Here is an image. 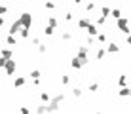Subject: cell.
Here are the masks:
<instances>
[{"label": "cell", "instance_id": "1", "mask_svg": "<svg viewBox=\"0 0 131 114\" xmlns=\"http://www.w3.org/2000/svg\"><path fill=\"white\" fill-rule=\"evenodd\" d=\"M63 103H65V93H57L55 97H51V101L48 103V114L59 112V108H61Z\"/></svg>", "mask_w": 131, "mask_h": 114}, {"label": "cell", "instance_id": "2", "mask_svg": "<svg viewBox=\"0 0 131 114\" xmlns=\"http://www.w3.org/2000/svg\"><path fill=\"white\" fill-rule=\"evenodd\" d=\"M116 27L120 29V33L122 34H131V29H129V21H127V17H120V19H116Z\"/></svg>", "mask_w": 131, "mask_h": 114}, {"label": "cell", "instance_id": "3", "mask_svg": "<svg viewBox=\"0 0 131 114\" xmlns=\"http://www.w3.org/2000/svg\"><path fill=\"white\" fill-rule=\"evenodd\" d=\"M15 70H17V61H13V59H8L6 65H4V72H6V76H12Z\"/></svg>", "mask_w": 131, "mask_h": 114}, {"label": "cell", "instance_id": "4", "mask_svg": "<svg viewBox=\"0 0 131 114\" xmlns=\"http://www.w3.org/2000/svg\"><path fill=\"white\" fill-rule=\"evenodd\" d=\"M88 53H89L88 46H78V48H76V55H78L80 59H84V63H85V65L89 63V57H88Z\"/></svg>", "mask_w": 131, "mask_h": 114}, {"label": "cell", "instance_id": "5", "mask_svg": "<svg viewBox=\"0 0 131 114\" xmlns=\"http://www.w3.org/2000/svg\"><path fill=\"white\" fill-rule=\"evenodd\" d=\"M19 21L23 23V27L30 29V27H32V13H29V12H23V13L19 15Z\"/></svg>", "mask_w": 131, "mask_h": 114}, {"label": "cell", "instance_id": "6", "mask_svg": "<svg viewBox=\"0 0 131 114\" xmlns=\"http://www.w3.org/2000/svg\"><path fill=\"white\" fill-rule=\"evenodd\" d=\"M21 29H23V23H21V21H19V17H17V19L12 23V27H10V30H8V34L15 36V34H19V33H21Z\"/></svg>", "mask_w": 131, "mask_h": 114}, {"label": "cell", "instance_id": "7", "mask_svg": "<svg viewBox=\"0 0 131 114\" xmlns=\"http://www.w3.org/2000/svg\"><path fill=\"white\" fill-rule=\"evenodd\" d=\"M70 67L74 68V70H80L82 67H85V63H84V59H80L78 55H74V57H72V61H70Z\"/></svg>", "mask_w": 131, "mask_h": 114}, {"label": "cell", "instance_id": "8", "mask_svg": "<svg viewBox=\"0 0 131 114\" xmlns=\"http://www.w3.org/2000/svg\"><path fill=\"white\" fill-rule=\"evenodd\" d=\"M91 23H93V21L89 19V17H80V19L76 21V25H78V29H88Z\"/></svg>", "mask_w": 131, "mask_h": 114}, {"label": "cell", "instance_id": "9", "mask_svg": "<svg viewBox=\"0 0 131 114\" xmlns=\"http://www.w3.org/2000/svg\"><path fill=\"white\" fill-rule=\"evenodd\" d=\"M85 30H88L89 36H95V38H97V34H99V25H97V23H91Z\"/></svg>", "mask_w": 131, "mask_h": 114}, {"label": "cell", "instance_id": "10", "mask_svg": "<svg viewBox=\"0 0 131 114\" xmlns=\"http://www.w3.org/2000/svg\"><path fill=\"white\" fill-rule=\"evenodd\" d=\"M120 49H122L120 44H116V42H110V44L106 46V51H108V53H118Z\"/></svg>", "mask_w": 131, "mask_h": 114}, {"label": "cell", "instance_id": "11", "mask_svg": "<svg viewBox=\"0 0 131 114\" xmlns=\"http://www.w3.org/2000/svg\"><path fill=\"white\" fill-rule=\"evenodd\" d=\"M25 82H27V80H25V76H17V78L13 80V88H15V89H17V88H23Z\"/></svg>", "mask_w": 131, "mask_h": 114}, {"label": "cell", "instance_id": "12", "mask_svg": "<svg viewBox=\"0 0 131 114\" xmlns=\"http://www.w3.org/2000/svg\"><path fill=\"white\" fill-rule=\"evenodd\" d=\"M118 95H120V97H131V88H127V86H124V88H120Z\"/></svg>", "mask_w": 131, "mask_h": 114}, {"label": "cell", "instance_id": "13", "mask_svg": "<svg viewBox=\"0 0 131 114\" xmlns=\"http://www.w3.org/2000/svg\"><path fill=\"white\" fill-rule=\"evenodd\" d=\"M0 57H4V59H13L12 48H2V55H0Z\"/></svg>", "mask_w": 131, "mask_h": 114}, {"label": "cell", "instance_id": "14", "mask_svg": "<svg viewBox=\"0 0 131 114\" xmlns=\"http://www.w3.org/2000/svg\"><path fill=\"white\" fill-rule=\"evenodd\" d=\"M72 38H74V34H72L70 30H63L61 33V40H65V42H70Z\"/></svg>", "mask_w": 131, "mask_h": 114}, {"label": "cell", "instance_id": "15", "mask_svg": "<svg viewBox=\"0 0 131 114\" xmlns=\"http://www.w3.org/2000/svg\"><path fill=\"white\" fill-rule=\"evenodd\" d=\"M34 112H36V114H48V105H46V103L38 105V107L34 108Z\"/></svg>", "mask_w": 131, "mask_h": 114}, {"label": "cell", "instance_id": "16", "mask_svg": "<svg viewBox=\"0 0 131 114\" xmlns=\"http://www.w3.org/2000/svg\"><path fill=\"white\" fill-rule=\"evenodd\" d=\"M106 53H108V51H106V48H99L97 51H95V59H97V61H101V59L105 57Z\"/></svg>", "mask_w": 131, "mask_h": 114}, {"label": "cell", "instance_id": "17", "mask_svg": "<svg viewBox=\"0 0 131 114\" xmlns=\"http://www.w3.org/2000/svg\"><path fill=\"white\" fill-rule=\"evenodd\" d=\"M40 101H42V103H49V101H51V95H49L48 93V91H40Z\"/></svg>", "mask_w": 131, "mask_h": 114}, {"label": "cell", "instance_id": "18", "mask_svg": "<svg viewBox=\"0 0 131 114\" xmlns=\"http://www.w3.org/2000/svg\"><path fill=\"white\" fill-rule=\"evenodd\" d=\"M53 33H55V27H51V25H46V27H44V34H46V36H51Z\"/></svg>", "mask_w": 131, "mask_h": 114}, {"label": "cell", "instance_id": "19", "mask_svg": "<svg viewBox=\"0 0 131 114\" xmlns=\"http://www.w3.org/2000/svg\"><path fill=\"white\" fill-rule=\"evenodd\" d=\"M118 86H120V88L127 86V76H125V74H120V78H118Z\"/></svg>", "mask_w": 131, "mask_h": 114}, {"label": "cell", "instance_id": "20", "mask_svg": "<svg viewBox=\"0 0 131 114\" xmlns=\"http://www.w3.org/2000/svg\"><path fill=\"white\" fill-rule=\"evenodd\" d=\"M21 38H30V29H27V27H23L21 29V33H19Z\"/></svg>", "mask_w": 131, "mask_h": 114}, {"label": "cell", "instance_id": "21", "mask_svg": "<svg viewBox=\"0 0 131 114\" xmlns=\"http://www.w3.org/2000/svg\"><path fill=\"white\" fill-rule=\"evenodd\" d=\"M6 44L8 46H15L17 44V38H15V36H12V34H8L6 36Z\"/></svg>", "mask_w": 131, "mask_h": 114}, {"label": "cell", "instance_id": "22", "mask_svg": "<svg viewBox=\"0 0 131 114\" xmlns=\"http://www.w3.org/2000/svg\"><path fill=\"white\" fill-rule=\"evenodd\" d=\"M110 13H112V8H110V6H103V8H101V15L108 17Z\"/></svg>", "mask_w": 131, "mask_h": 114}, {"label": "cell", "instance_id": "23", "mask_svg": "<svg viewBox=\"0 0 131 114\" xmlns=\"http://www.w3.org/2000/svg\"><path fill=\"white\" fill-rule=\"evenodd\" d=\"M36 49H38V53H40V55H44V53H48V44H40Z\"/></svg>", "mask_w": 131, "mask_h": 114}, {"label": "cell", "instance_id": "24", "mask_svg": "<svg viewBox=\"0 0 131 114\" xmlns=\"http://www.w3.org/2000/svg\"><path fill=\"white\" fill-rule=\"evenodd\" d=\"M44 8H46V10H55V2H51V0H46V2H44Z\"/></svg>", "mask_w": 131, "mask_h": 114}, {"label": "cell", "instance_id": "25", "mask_svg": "<svg viewBox=\"0 0 131 114\" xmlns=\"http://www.w3.org/2000/svg\"><path fill=\"white\" fill-rule=\"evenodd\" d=\"M48 25H51V27H57V25H59V21H57L53 15H49V17H48Z\"/></svg>", "mask_w": 131, "mask_h": 114}, {"label": "cell", "instance_id": "26", "mask_svg": "<svg viewBox=\"0 0 131 114\" xmlns=\"http://www.w3.org/2000/svg\"><path fill=\"white\" fill-rule=\"evenodd\" d=\"M30 78H32V80H36V78H40V70H38V68H32V70H30Z\"/></svg>", "mask_w": 131, "mask_h": 114}, {"label": "cell", "instance_id": "27", "mask_svg": "<svg viewBox=\"0 0 131 114\" xmlns=\"http://www.w3.org/2000/svg\"><path fill=\"white\" fill-rule=\"evenodd\" d=\"M61 84H63V86H69V84H70V76H69V74H63V76H61Z\"/></svg>", "mask_w": 131, "mask_h": 114}, {"label": "cell", "instance_id": "28", "mask_svg": "<svg viewBox=\"0 0 131 114\" xmlns=\"http://www.w3.org/2000/svg\"><path fill=\"white\" fill-rule=\"evenodd\" d=\"M97 89H99V84H97V82H91V84L88 86V91H91V93H93V91H97Z\"/></svg>", "mask_w": 131, "mask_h": 114}, {"label": "cell", "instance_id": "29", "mask_svg": "<svg viewBox=\"0 0 131 114\" xmlns=\"http://www.w3.org/2000/svg\"><path fill=\"white\" fill-rule=\"evenodd\" d=\"M95 2H88V4H85V12H95Z\"/></svg>", "mask_w": 131, "mask_h": 114}, {"label": "cell", "instance_id": "30", "mask_svg": "<svg viewBox=\"0 0 131 114\" xmlns=\"http://www.w3.org/2000/svg\"><path fill=\"white\" fill-rule=\"evenodd\" d=\"M97 42L105 44V42H106V34H105V33H99V34H97Z\"/></svg>", "mask_w": 131, "mask_h": 114}, {"label": "cell", "instance_id": "31", "mask_svg": "<svg viewBox=\"0 0 131 114\" xmlns=\"http://www.w3.org/2000/svg\"><path fill=\"white\" fill-rule=\"evenodd\" d=\"M82 93H84L82 88H72V95H74V97H80Z\"/></svg>", "mask_w": 131, "mask_h": 114}, {"label": "cell", "instance_id": "32", "mask_svg": "<svg viewBox=\"0 0 131 114\" xmlns=\"http://www.w3.org/2000/svg\"><path fill=\"white\" fill-rule=\"evenodd\" d=\"M30 42H32V46H36V48H38V46L42 44V42H40V38H38V36H30Z\"/></svg>", "mask_w": 131, "mask_h": 114}, {"label": "cell", "instance_id": "33", "mask_svg": "<svg viewBox=\"0 0 131 114\" xmlns=\"http://www.w3.org/2000/svg\"><path fill=\"white\" fill-rule=\"evenodd\" d=\"M95 23H97V25H105V23H106V17H105V15H99L97 19H95Z\"/></svg>", "mask_w": 131, "mask_h": 114}, {"label": "cell", "instance_id": "34", "mask_svg": "<svg viewBox=\"0 0 131 114\" xmlns=\"http://www.w3.org/2000/svg\"><path fill=\"white\" fill-rule=\"evenodd\" d=\"M110 15L114 17V19H120V17H122V12H120V10H116V8H114V10H112V13H110Z\"/></svg>", "mask_w": 131, "mask_h": 114}, {"label": "cell", "instance_id": "35", "mask_svg": "<svg viewBox=\"0 0 131 114\" xmlns=\"http://www.w3.org/2000/svg\"><path fill=\"white\" fill-rule=\"evenodd\" d=\"M65 21H74V13H72V12H67V13H65Z\"/></svg>", "mask_w": 131, "mask_h": 114}, {"label": "cell", "instance_id": "36", "mask_svg": "<svg viewBox=\"0 0 131 114\" xmlns=\"http://www.w3.org/2000/svg\"><path fill=\"white\" fill-rule=\"evenodd\" d=\"M85 44H88V46H93V44H95V36H88V38H85Z\"/></svg>", "mask_w": 131, "mask_h": 114}, {"label": "cell", "instance_id": "37", "mask_svg": "<svg viewBox=\"0 0 131 114\" xmlns=\"http://www.w3.org/2000/svg\"><path fill=\"white\" fill-rule=\"evenodd\" d=\"M19 112L21 114H30V108L29 107H19Z\"/></svg>", "mask_w": 131, "mask_h": 114}, {"label": "cell", "instance_id": "38", "mask_svg": "<svg viewBox=\"0 0 131 114\" xmlns=\"http://www.w3.org/2000/svg\"><path fill=\"white\" fill-rule=\"evenodd\" d=\"M0 13H2V15H6V13H8V6H2V8H0Z\"/></svg>", "mask_w": 131, "mask_h": 114}, {"label": "cell", "instance_id": "39", "mask_svg": "<svg viewBox=\"0 0 131 114\" xmlns=\"http://www.w3.org/2000/svg\"><path fill=\"white\" fill-rule=\"evenodd\" d=\"M125 44H129V46H131V34L125 36Z\"/></svg>", "mask_w": 131, "mask_h": 114}, {"label": "cell", "instance_id": "40", "mask_svg": "<svg viewBox=\"0 0 131 114\" xmlns=\"http://www.w3.org/2000/svg\"><path fill=\"white\" fill-rule=\"evenodd\" d=\"M82 2H84V0H72V4H74V6H80Z\"/></svg>", "mask_w": 131, "mask_h": 114}, {"label": "cell", "instance_id": "41", "mask_svg": "<svg viewBox=\"0 0 131 114\" xmlns=\"http://www.w3.org/2000/svg\"><path fill=\"white\" fill-rule=\"evenodd\" d=\"M95 114H103V112H101V110H97V112H95Z\"/></svg>", "mask_w": 131, "mask_h": 114}]
</instances>
